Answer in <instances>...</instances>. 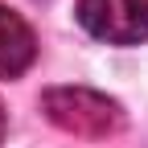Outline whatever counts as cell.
<instances>
[{"mask_svg":"<svg viewBox=\"0 0 148 148\" xmlns=\"http://www.w3.org/2000/svg\"><path fill=\"white\" fill-rule=\"evenodd\" d=\"M41 111L49 115L53 127L86 140H107L123 127V107L90 86H53L41 95Z\"/></svg>","mask_w":148,"mask_h":148,"instance_id":"6da1fadb","label":"cell"},{"mask_svg":"<svg viewBox=\"0 0 148 148\" xmlns=\"http://www.w3.org/2000/svg\"><path fill=\"white\" fill-rule=\"evenodd\" d=\"M37 58V37L21 12L0 4V78H16L25 74Z\"/></svg>","mask_w":148,"mask_h":148,"instance_id":"3957f363","label":"cell"},{"mask_svg":"<svg viewBox=\"0 0 148 148\" xmlns=\"http://www.w3.org/2000/svg\"><path fill=\"white\" fill-rule=\"evenodd\" d=\"M4 127H8V111H4V103H0V140H4Z\"/></svg>","mask_w":148,"mask_h":148,"instance_id":"277c9868","label":"cell"},{"mask_svg":"<svg viewBox=\"0 0 148 148\" xmlns=\"http://www.w3.org/2000/svg\"><path fill=\"white\" fill-rule=\"evenodd\" d=\"M78 21L107 45L148 41V0H78Z\"/></svg>","mask_w":148,"mask_h":148,"instance_id":"7a4b0ae2","label":"cell"}]
</instances>
